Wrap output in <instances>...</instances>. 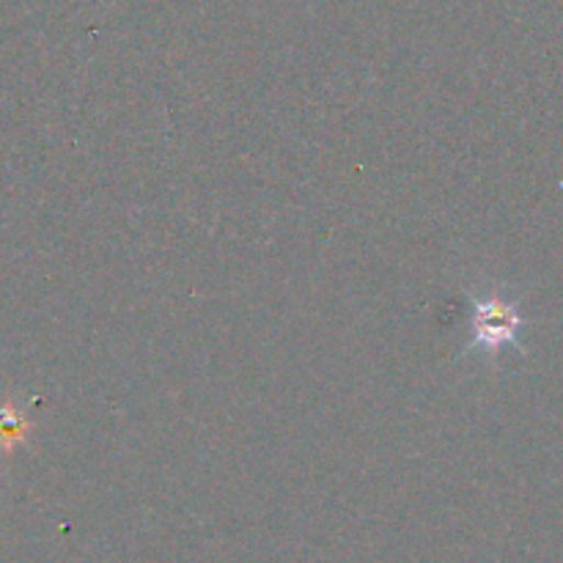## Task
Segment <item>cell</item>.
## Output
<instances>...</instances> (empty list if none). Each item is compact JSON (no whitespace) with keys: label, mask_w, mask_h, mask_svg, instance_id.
Masks as SVG:
<instances>
[{"label":"cell","mask_w":563,"mask_h":563,"mask_svg":"<svg viewBox=\"0 0 563 563\" xmlns=\"http://www.w3.org/2000/svg\"><path fill=\"white\" fill-rule=\"evenodd\" d=\"M520 311L498 291L471 300V352L498 355L506 346H520Z\"/></svg>","instance_id":"1"}]
</instances>
